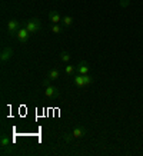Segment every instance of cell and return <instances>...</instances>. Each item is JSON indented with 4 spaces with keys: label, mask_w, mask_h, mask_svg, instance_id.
<instances>
[{
    "label": "cell",
    "mask_w": 143,
    "mask_h": 156,
    "mask_svg": "<svg viewBox=\"0 0 143 156\" xmlns=\"http://www.w3.org/2000/svg\"><path fill=\"white\" fill-rule=\"evenodd\" d=\"M62 19H63V17L59 14V12H56V10L49 12V20H50V23L59 24V23H62Z\"/></svg>",
    "instance_id": "cell-8"
},
{
    "label": "cell",
    "mask_w": 143,
    "mask_h": 156,
    "mask_svg": "<svg viewBox=\"0 0 143 156\" xmlns=\"http://www.w3.org/2000/svg\"><path fill=\"white\" fill-rule=\"evenodd\" d=\"M7 33H9V36H16L17 34V32L20 30V22L19 20H16V19H12L7 22Z\"/></svg>",
    "instance_id": "cell-3"
},
{
    "label": "cell",
    "mask_w": 143,
    "mask_h": 156,
    "mask_svg": "<svg viewBox=\"0 0 143 156\" xmlns=\"http://www.w3.org/2000/svg\"><path fill=\"white\" fill-rule=\"evenodd\" d=\"M65 72H66L67 76H72L75 72H77V66H75V65H66V69H65Z\"/></svg>",
    "instance_id": "cell-15"
},
{
    "label": "cell",
    "mask_w": 143,
    "mask_h": 156,
    "mask_svg": "<svg viewBox=\"0 0 143 156\" xmlns=\"http://www.w3.org/2000/svg\"><path fill=\"white\" fill-rule=\"evenodd\" d=\"M59 57H60V60L63 62V63H69V62H70V53L69 52H66V50H62V52H60V55H59Z\"/></svg>",
    "instance_id": "cell-11"
},
{
    "label": "cell",
    "mask_w": 143,
    "mask_h": 156,
    "mask_svg": "<svg viewBox=\"0 0 143 156\" xmlns=\"http://www.w3.org/2000/svg\"><path fill=\"white\" fill-rule=\"evenodd\" d=\"M44 95H46V98H49V99H57L59 96H60V92H59V89H57L54 85H50L49 83L47 86H44Z\"/></svg>",
    "instance_id": "cell-4"
},
{
    "label": "cell",
    "mask_w": 143,
    "mask_h": 156,
    "mask_svg": "<svg viewBox=\"0 0 143 156\" xmlns=\"http://www.w3.org/2000/svg\"><path fill=\"white\" fill-rule=\"evenodd\" d=\"M129 2H130V0H120V7H127L129 6Z\"/></svg>",
    "instance_id": "cell-16"
},
{
    "label": "cell",
    "mask_w": 143,
    "mask_h": 156,
    "mask_svg": "<svg viewBox=\"0 0 143 156\" xmlns=\"http://www.w3.org/2000/svg\"><path fill=\"white\" fill-rule=\"evenodd\" d=\"M16 37H17V42L22 43V44H26L29 42V37H30V33H29V30L26 27H20V30L17 32L16 34Z\"/></svg>",
    "instance_id": "cell-5"
},
{
    "label": "cell",
    "mask_w": 143,
    "mask_h": 156,
    "mask_svg": "<svg viewBox=\"0 0 143 156\" xmlns=\"http://www.w3.org/2000/svg\"><path fill=\"white\" fill-rule=\"evenodd\" d=\"M50 32H52V33H54V34H60L63 32V27L60 26V24L52 23V24H50Z\"/></svg>",
    "instance_id": "cell-13"
},
{
    "label": "cell",
    "mask_w": 143,
    "mask_h": 156,
    "mask_svg": "<svg viewBox=\"0 0 143 156\" xmlns=\"http://www.w3.org/2000/svg\"><path fill=\"white\" fill-rule=\"evenodd\" d=\"M73 85L77 86V87H85L86 86V80H85V75H79L73 76Z\"/></svg>",
    "instance_id": "cell-9"
},
{
    "label": "cell",
    "mask_w": 143,
    "mask_h": 156,
    "mask_svg": "<svg viewBox=\"0 0 143 156\" xmlns=\"http://www.w3.org/2000/svg\"><path fill=\"white\" fill-rule=\"evenodd\" d=\"M9 143H10L9 136H7L6 133H2V137H0V146L3 147V149H6V147L9 146Z\"/></svg>",
    "instance_id": "cell-10"
},
{
    "label": "cell",
    "mask_w": 143,
    "mask_h": 156,
    "mask_svg": "<svg viewBox=\"0 0 143 156\" xmlns=\"http://www.w3.org/2000/svg\"><path fill=\"white\" fill-rule=\"evenodd\" d=\"M85 135H86V129L82 128V126H77V128H75L72 130V133H69L67 136H65V142L69 143V142H72L73 139H82V137H85Z\"/></svg>",
    "instance_id": "cell-1"
},
{
    "label": "cell",
    "mask_w": 143,
    "mask_h": 156,
    "mask_svg": "<svg viewBox=\"0 0 143 156\" xmlns=\"http://www.w3.org/2000/svg\"><path fill=\"white\" fill-rule=\"evenodd\" d=\"M24 27L27 29L30 34H34V33H37L39 30H40V27H42V23H40V20H39L37 17H33V19L27 20V22L24 23Z\"/></svg>",
    "instance_id": "cell-2"
},
{
    "label": "cell",
    "mask_w": 143,
    "mask_h": 156,
    "mask_svg": "<svg viewBox=\"0 0 143 156\" xmlns=\"http://www.w3.org/2000/svg\"><path fill=\"white\" fill-rule=\"evenodd\" d=\"M89 72H90V66H89V63L86 60H82L77 65V73L79 75H89Z\"/></svg>",
    "instance_id": "cell-7"
},
{
    "label": "cell",
    "mask_w": 143,
    "mask_h": 156,
    "mask_svg": "<svg viewBox=\"0 0 143 156\" xmlns=\"http://www.w3.org/2000/svg\"><path fill=\"white\" fill-rule=\"evenodd\" d=\"M14 55V50L12 48H3L2 49V53H0V60L2 63H6L7 60H10Z\"/></svg>",
    "instance_id": "cell-6"
},
{
    "label": "cell",
    "mask_w": 143,
    "mask_h": 156,
    "mask_svg": "<svg viewBox=\"0 0 143 156\" xmlns=\"http://www.w3.org/2000/svg\"><path fill=\"white\" fill-rule=\"evenodd\" d=\"M47 79L49 80H56V79H59V70H57V69H52V70L49 72Z\"/></svg>",
    "instance_id": "cell-14"
},
{
    "label": "cell",
    "mask_w": 143,
    "mask_h": 156,
    "mask_svg": "<svg viewBox=\"0 0 143 156\" xmlns=\"http://www.w3.org/2000/svg\"><path fill=\"white\" fill-rule=\"evenodd\" d=\"M73 22H75V19H73L72 16H63L62 24L65 26V27H69V26H72V24H73Z\"/></svg>",
    "instance_id": "cell-12"
}]
</instances>
